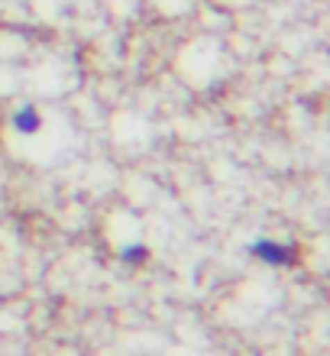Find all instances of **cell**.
Instances as JSON below:
<instances>
[{
	"mask_svg": "<svg viewBox=\"0 0 330 356\" xmlns=\"http://www.w3.org/2000/svg\"><path fill=\"white\" fill-rule=\"evenodd\" d=\"M249 253L265 266H288L295 263V246L282 243V240H256L249 243Z\"/></svg>",
	"mask_w": 330,
	"mask_h": 356,
	"instance_id": "6da1fadb",
	"label": "cell"
},
{
	"mask_svg": "<svg viewBox=\"0 0 330 356\" xmlns=\"http://www.w3.org/2000/svg\"><path fill=\"white\" fill-rule=\"evenodd\" d=\"M13 127H17V133H23V136H36V133L42 130V113H39L33 104H23V107L13 113Z\"/></svg>",
	"mask_w": 330,
	"mask_h": 356,
	"instance_id": "7a4b0ae2",
	"label": "cell"
},
{
	"mask_svg": "<svg viewBox=\"0 0 330 356\" xmlns=\"http://www.w3.org/2000/svg\"><path fill=\"white\" fill-rule=\"evenodd\" d=\"M120 259H123L126 266H142L146 259H149V246H142V243L123 246V250H120Z\"/></svg>",
	"mask_w": 330,
	"mask_h": 356,
	"instance_id": "3957f363",
	"label": "cell"
}]
</instances>
